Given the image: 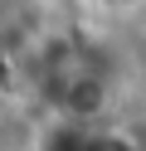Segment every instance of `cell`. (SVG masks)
I'll return each mask as SVG.
<instances>
[{"mask_svg": "<svg viewBox=\"0 0 146 151\" xmlns=\"http://www.w3.org/2000/svg\"><path fill=\"white\" fill-rule=\"evenodd\" d=\"M29 78L54 122H102L117 88V59L88 34H54L29 49Z\"/></svg>", "mask_w": 146, "mask_h": 151, "instance_id": "1", "label": "cell"}, {"mask_svg": "<svg viewBox=\"0 0 146 151\" xmlns=\"http://www.w3.org/2000/svg\"><path fill=\"white\" fill-rule=\"evenodd\" d=\"M107 132L102 122H54L39 141V151H107Z\"/></svg>", "mask_w": 146, "mask_h": 151, "instance_id": "2", "label": "cell"}, {"mask_svg": "<svg viewBox=\"0 0 146 151\" xmlns=\"http://www.w3.org/2000/svg\"><path fill=\"white\" fill-rule=\"evenodd\" d=\"M102 5H112V10H141L146 0H102Z\"/></svg>", "mask_w": 146, "mask_h": 151, "instance_id": "3", "label": "cell"}]
</instances>
